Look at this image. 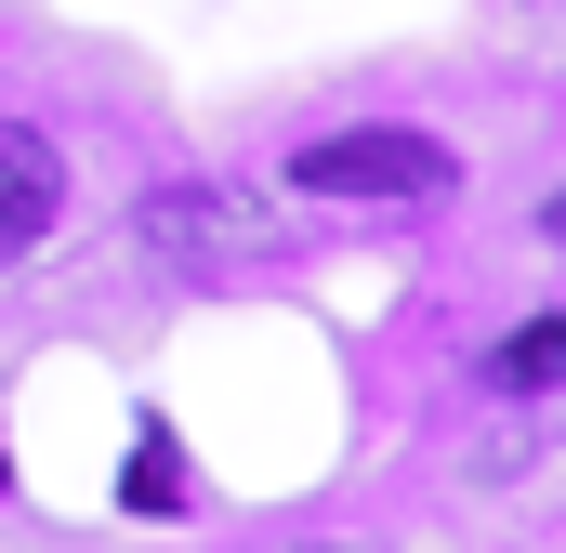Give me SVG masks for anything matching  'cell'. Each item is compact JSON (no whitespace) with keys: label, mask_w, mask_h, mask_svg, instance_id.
I'll list each match as a JSON object with an SVG mask.
<instances>
[{"label":"cell","mask_w":566,"mask_h":553,"mask_svg":"<svg viewBox=\"0 0 566 553\" xmlns=\"http://www.w3.org/2000/svg\"><path fill=\"white\" fill-rule=\"evenodd\" d=\"M53 198H66V171H53V145L0 119V264H13V251H40V225H53Z\"/></svg>","instance_id":"2"},{"label":"cell","mask_w":566,"mask_h":553,"mask_svg":"<svg viewBox=\"0 0 566 553\" xmlns=\"http://www.w3.org/2000/svg\"><path fill=\"white\" fill-rule=\"evenodd\" d=\"M488 383H501V396H541V383H566V316H527V330L488 356Z\"/></svg>","instance_id":"3"},{"label":"cell","mask_w":566,"mask_h":553,"mask_svg":"<svg viewBox=\"0 0 566 553\" xmlns=\"http://www.w3.org/2000/svg\"><path fill=\"white\" fill-rule=\"evenodd\" d=\"M541 238H566V185H554V198H541Z\"/></svg>","instance_id":"5"},{"label":"cell","mask_w":566,"mask_h":553,"mask_svg":"<svg viewBox=\"0 0 566 553\" xmlns=\"http://www.w3.org/2000/svg\"><path fill=\"white\" fill-rule=\"evenodd\" d=\"M303 198H448V145L409 119H356V133H316L290 158Z\"/></svg>","instance_id":"1"},{"label":"cell","mask_w":566,"mask_h":553,"mask_svg":"<svg viewBox=\"0 0 566 553\" xmlns=\"http://www.w3.org/2000/svg\"><path fill=\"white\" fill-rule=\"evenodd\" d=\"M133 501H145V514H171V501H185V474H171V435H145V448H133Z\"/></svg>","instance_id":"4"}]
</instances>
